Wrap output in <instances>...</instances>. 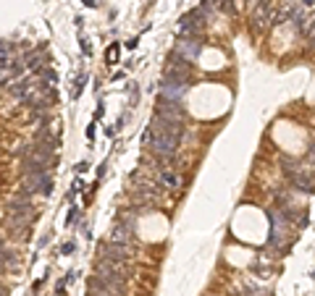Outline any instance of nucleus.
Instances as JSON below:
<instances>
[{
    "label": "nucleus",
    "instance_id": "nucleus-1",
    "mask_svg": "<svg viewBox=\"0 0 315 296\" xmlns=\"http://www.w3.org/2000/svg\"><path fill=\"white\" fill-rule=\"evenodd\" d=\"M179 139H182V131H179V126L166 124V121H160V118L152 121L150 128L145 131V141L152 147V152H155L158 157H166V160L173 157Z\"/></svg>",
    "mask_w": 315,
    "mask_h": 296
},
{
    "label": "nucleus",
    "instance_id": "nucleus-2",
    "mask_svg": "<svg viewBox=\"0 0 315 296\" xmlns=\"http://www.w3.org/2000/svg\"><path fill=\"white\" fill-rule=\"evenodd\" d=\"M95 278H100L116 296L124 294V267H121L118 262L100 260L98 265H95Z\"/></svg>",
    "mask_w": 315,
    "mask_h": 296
},
{
    "label": "nucleus",
    "instance_id": "nucleus-3",
    "mask_svg": "<svg viewBox=\"0 0 315 296\" xmlns=\"http://www.w3.org/2000/svg\"><path fill=\"white\" fill-rule=\"evenodd\" d=\"M202 31V11H189L179 18V34L182 40H192V37H200Z\"/></svg>",
    "mask_w": 315,
    "mask_h": 296
},
{
    "label": "nucleus",
    "instance_id": "nucleus-4",
    "mask_svg": "<svg viewBox=\"0 0 315 296\" xmlns=\"http://www.w3.org/2000/svg\"><path fill=\"white\" fill-rule=\"evenodd\" d=\"M186 76H189V63H186L182 55H171L168 63H166V71H163V81H176V84H184Z\"/></svg>",
    "mask_w": 315,
    "mask_h": 296
},
{
    "label": "nucleus",
    "instance_id": "nucleus-5",
    "mask_svg": "<svg viewBox=\"0 0 315 296\" xmlns=\"http://www.w3.org/2000/svg\"><path fill=\"white\" fill-rule=\"evenodd\" d=\"M158 118H160V121H166V124L179 126V124L184 121V110H182V105H176V102L158 100Z\"/></svg>",
    "mask_w": 315,
    "mask_h": 296
},
{
    "label": "nucleus",
    "instance_id": "nucleus-6",
    "mask_svg": "<svg viewBox=\"0 0 315 296\" xmlns=\"http://www.w3.org/2000/svg\"><path fill=\"white\" fill-rule=\"evenodd\" d=\"M50 152L48 147H34V150L27 152V171H48V163H50Z\"/></svg>",
    "mask_w": 315,
    "mask_h": 296
},
{
    "label": "nucleus",
    "instance_id": "nucleus-7",
    "mask_svg": "<svg viewBox=\"0 0 315 296\" xmlns=\"http://www.w3.org/2000/svg\"><path fill=\"white\" fill-rule=\"evenodd\" d=\"M102 260H111V262H126L132 257V247H124V244H113V241H108V244H102Z\"/></svg>",
    "mask_w": 315,
    "mask_h": 296
},
{
    "label": "nucleus",
    "instance_id": "nucleus-8",
    "mask_svg": "<svg viewBox=\"0 0 315 296\" xmlns=\"http://www.w3.org/2000/svg\"><path fill=\"white\" fill-rule=\"evenodd\" d=\"M186 94V87L184 84H176V81H160V100L166 102H182V97Z\"/></svg>",
    "mask_w": 315,
    "mask_h": 296
},
{
    "label": "nucleus",
    "instance_id": "nucleus-9",
    "mask_svg": "<svg viewBox=\"0 0 315 296\" xmlns=\"http://www.w3.org/2000/svg\"><path fill=\"white\" fill-rule=\"evenodd\" d=\"M271 223H273V231H271V244H276V247H284V239L289 236L286 223L281 220V215H279V212H271Z\"/></svg>",
    "mask_w": 315,
    "mask_h": 296
},
{
    "label": "nucleus",
    "instance_id": "nucleus-10",
    "mask_svg": "<svg viewBox=\"0 0 315 296\" xmlns=\"http://www.w3.org/2000/svg\"><path fill=\"white\" fill-rule=\"evenodd\" d=\"M111 241H113V244H124V247H132V244H134V231L126 228L124 223H113V228H111Z\"/></svg>",
    "mask_w": 315,
    "mask_h": 296
},
{
    "label": "nucleus",
    "instance_id": "nucleus-11",
    "mask_svg": "<svg viewBox=\"0 0 315 296\" xmlns=\"http://www.w3.org/2000/svg\"><path fill=\"white\" fill-rule=\"evenodd\" d=\"M176 55H182L184 61L197 58V55H200V37H192V40H179Z\"/></svg>",
    "mask_w": 315,
    "mask_h": 296
},
{
    "label": "nucleus",
    "instance_id": "nucleus-12",
    "mask_svg": "<svg viewBox=\"0 0 315 296\" xmlns=\"http://www.w3.org/2000/svg\"><path fill=\"white\" fill-rule=\"evenodd\" d=\"M292 181H294V186H297L299 191H305V194L315 191V178H313V173L297 171V176H292Z\"/></svg>",
    "mask_w": 315,
    "mask_h": 296
},
{
    "label": "nucleus",
    "instance_id": "nucleus-13",
    "mask_svg": "<svg viewBox=\"0 0 315 296\" xmlns=\"http://www.w3.org/2000/svg\"><path fill=\"white\" fill-rule=\"evenodd\" d=\"M160 178H163L166 186H179V184H182V178H179L173 171H163V173H160Z\"/></svg>",
    "mask_w": 315,
    "mask_h": 296
},
{
    "label": "nucleus",
    "instance_id": "nucleus-14",
    "mask_svg": "<svg viewBox=\"0 0 315 296\" xmlns=\"http://www.w3.org/2000/svg\"><path fill=\"white\" fill-rule=\"evenodd\" d=\"M3 265H5V267H8V265H16V254L8 252V247H3Z\"/></svg>",
    "mask_w": 315,
    "mask_h": 296
},
{
    "label": "nucleus",
    "instance_id": "nucleus-15",
    "mask_svg": "<svg viewBox=\"0 0 315 296\" xmlns=\"http://www.w3.org/2000/svg\"><path fill=\"white\" fill-rule=\"evenodd\" d=\"M42 79H45V84H55V81H58V76H55V71L45 68V71H42Z\"/></svg>",
    "mask_w": 315,
    "mask_h": 296
},
{
    "label": "nucleus",
    "instance_id": "nucleus-16",
    "mask_svg": "<svg viewBox=\"0 0 315 296\" xmlns=\"http://www.w3.org/2000/svg\"><path fill=\"white\" fill-rule=\"evenodd\" d=\"M113 58H118V45H113V47L108 50V61H113Z\"/></svg>",
    "mask_w": 315,
    "mask_h": 296
},
{
    "label": "nucleus",
    "instance_id": "nucleus-17",
    "mask_svg": "<svg viewBox=\"0 0 315 296\" xmlns=\"http://www.w3.org/2000/svg\"><path fill=\"white\" fill-rule=\"evenodd\" d=\"M307 160H310V163L315 165V144L310 147V152H307Z\"/></svg>",
    "mask_w": 315,
    "mask_h": 296
},
{
    "label": "nucleus",
    "instance_id": "nucleus-18",
    "mask_svg": "<svg viewBox=\"0 0 315 296\" xmlns=\"http://www.w3.org/2000/svg\"><path fill=\"white\" fill-rule=\"evenodd\" d=\"M74 252V244H63V254H71Z\"/></svg>",
    "mask_w": 315,
    "mask_h": 296
}]
</instances>
